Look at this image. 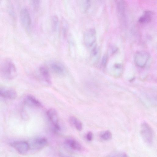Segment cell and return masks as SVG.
Masks as SVG:
<instances>
[{
  "mask_svg": "<svg viewBox=\"0 0 157 157\" xmlns=\"http://www.w3.org/2000/svg\"><path fill=\"white\" fill-rule=\"evenodd\" d=\"M17 75L15 64L10 59L2 60L0 63V76L3 78L10 80L14 78Z\"/></svg>",
  "mask_w": 157,
  "mask_h": 157,
  "instance_id": "1",
  "label": "cell"
},
{
  "mask_svg": "<svg viewBox=\"0 0 157 157\" xmlns=\"http://www.w3.org/2000/svg\"><path fill=\"white\" fill-rule=\"evenodd\" d=\"M140 133L143 139L148 144H152L153 139V132L150 126L144 122L141 124Z\"/></svg>",
  "mask_w": 157,
  "mask_h": 157,
  "instance_id": "2",
  "label": "cell"
},
{
  "mask_svg": "<svg viewBox=\"0 0 157 157\" xmlns=\"http://www.w3.org/2000/svg\"><path fill=\"white\" fill-rule=\"evenodd\" d=\"M118 15L122 22H127V5L124 0H115Z\"/></svg>",
  "mask_w": 157,
  "mask_h": 157,
  "instance_id": "3",
  "label": "cell"
},
{
  "mask_svg": "<svg viewBox=\"0 0 157 157\" xmlns=\"http://www.w3.org/2000/svg\"><path fill=\"white\" fill-rule=\"evenodd\" d=\"M20 19L23 27L27 31H29L31 28L32 21L29 13L27 8H23L21 10Z\"/></svg>",
  "mask_w": 157,
  "mask_h": 157,
  "instance_id": "4",
  "label": "cell"
},
{
  "mask_svg": "<svg viewBox=\"0 0 157 157\" xmlns=\"http://www.w3.org/2000/svg\"><path fill=\"white\" fill-rule=\"evenodd\" d=\"M149 58V54L147 52L144 51H138L135 55V63L138 67H143L146 64Z\"/></svg>",
  "mask_w": 157,
  "mask_h": 157,
  "instance_id": "5",
  "label": "cell"
},
{
  "mask_svg": "<svg viewBox=\"0 0 157 157\" xmlns=\"http://www.w3.org/2000/svg\"><path fill=\"white\" fill-rule=\"evenodd\" d=\"M84 41L87 48H91L93 46L96 41V32L94 29L90 28L85 32Z\"/></svg>",
  "mask_w": 157,
  "mask_h": 157,
  "instance_id": "6",
  "label": "cell"
},
{
  "mask_svg": "<svg viewBox=\"0 0 157 157\" xmlns=\"http://www.w3.org/2000/svg\"><path fill=\"white\" fill-rule=\"evenodd\" d=\"M47 115L54 128L57 131L60 129L59 123V120L57 112L54 108H51L47 112Z\"/></svg>",
  "mask_w": 157,
  "mask_h": 157,
  "instance_id": "7",
  "label": "cell"
},
{
  "mask_svg": "<svg viewBox=\"0 0 157 157\" xmlns=\"http://www.w3.org/2000/svg\"><path fill=\"white\" fill-rule=\"evenodd\" d=\"M11 145L20 154H24L30 149V145L25 141H19L12 143Z\"/></svg>",
  "mask_w": 157,
  "mask_h": 157,
  "instance_id": "8",
  "label": "cell"
},
{
  "mask_svg": "<svg viewBox=\"0 0 157 157\" xmlns=\"http://www.w3.org/2000/svg\"><path fill=\"white\" fill-rule=\"evenodd\" d=\"M17 96L16 92L13 89L5 87H0V97L4 98L13 99Z\"/></svg>",
  "mask_w": 157,
  "mask_h": 157,
  "instance_id": "9",
  "label": "cell"
},
{
  "mask_svg": "<svg viewBox=\"0 0 157 157\" xmlns=\"http://www.w3.org/2000/svg\"><path fill=\"white\" fill-rule=\"evenodd\" d=\"M24 103L29 106L37 108L43 107L42 103L34 97L31 95H28L24 98Z\"/></svg>",
  "mask_w": 157,
  "mask_h": 157,
  "instance_id": "10",
  "label": "cell"
},
{
  "mask_svg": "<svg viewBox=\"0 0 157 157\" xmlns=\"http://www.w3.org/2000/svg\"><path fill=\"white\" fill-rule=\"evenodd\" d=\"M47 140L44 137H38L35 139L32 144V147L35 150H40L48 144Z\"/></svg>",
  "mask_w": 157,
  "mask_h": 157,
  "instance_id": "11",
  "label": "cell"
},
{
  "mask_svg": "<svg viewBox=\"0 0 157 157\" xmlns=\"http://www.w3.org/2000/svg\"><path fill=\"white\" fill-rule=\"evenodd\" d=\"M64 143L68 147L73 150L80 151L83 149L81 144L75 139L72 138L67 139L65 140Z\"/></svg>",
  "mask_w": 157,
  "mask_h": 157,
  "instance_id": "12",
  "label": "cell"
},
{
  "mask_svg": "<svg viewBox=\"0 0 157 157\" xmlns=\"http://www.w3.org/2000/svg\"><path fill=\"white\" fill-rule=\"evenodd\" d=\"M80 10L82 13L86 12L91 5L92 0H77Z\"/></svg>",
  "mask_w": 157,
  "mask_h": 157,
  "instance_id": "13",
  "label": "cell"
},
{
  "mask_svg": "<svg viewBox=\"0 0 157 157\" xmlns=\"http://www.w3.org/2000/svg\"><path fill=\"white\" fill-rule=\"evenodd\" d=\"M153 15V13L149 10L145 11L143 15L138 19V22L140 24L147 23L151 22L152 20Z\"/></svg>",
  "mask_w": 157,
  "mask_h": 157,
  "instance_id": "14",
  "label": "cell"
},
{
  "mask_svg": "<svg viewBox=\"0 0 157 157\" xmlns=\"http://www.w3.org/2000/svg\"><path fill=\"white\" fill-rule=\"evenodd\" d=\"M39 71L41 76L45 81L49 84H51V78L48 69L44 66H41L39 68Z\"/></svg>",
  "mask_w": 157,
  "mask_h": 157,
  "instance_id": "15",
  "label": "cell"
},
{
  "mask_svg": "<svg viewBox=\"0 0 157 157\" xmlns=\"http://www.w3.org/2000/svg\"><path fill=\"white\" fill-rule=\"evenodd\" d=\"M50 68L53 72L58 75H63L65 71L63 66L60 63L54 62L50 65Z\"/></svg>",
  "mask_w": 157,
  "mask_h": 157,
  "instance_id": "16",
  "label": "cell"
},
{
  "mask_svg": "<svg viewBox=\"0 0 157 157\" xmlns=\"http://www.w3.org/2000/svg\"><path fill=\"white\" fill-rule=\"evenodd\" d=\"M71 124L74 126L77 130L81 131L82 129V124L81 122L74 116L71 117L69 119Z\"/></svg>",
  "mask_w": 157,
  "mask_h": 157,
  "instance_id": "17",
  "label": "cell"
},
{
  "mask_svg": "<svg viewBox=\"0 0 157 157\" xmlns=\"http://www.w3.org/2000/svg\"><path fill=\"white\" fill-rule=\"evenodd\" d=\"M101 139L105 141L110 140L112 138V134L109 130H106L101 132L100 135Z\"/></svg>",
  "mask_w": 157,
  "mask_h": 157,
  "instance_id": "18",
  "label": "cell"
},
{
  "mask_svg": "<svg viewBox=\"0 0 157 157\" xmlns=\"http://www.w3.org/2000/svg\"><path fill=\"white\" fill-rule=\"evenodd\" d=\"M59 23L58 17L56 15H54L52 19V25L53 30L56 31L57 28Z\"/></svg>",
  "mask_w": 157,
  "mask_h": 157,
  "instance_id": "19",
  "label": "cell"
},
{
  "mask_svg": "<svg viewBox=\"0 0 157 157\" xmlns=\"http://www.w3.org/2000/svg\"><path fill=\"white\" fill-rule=\"evenodd\" d=\"M62 32L64 35H66L68 29V24L65 19H63L62 21Z\"/></svg>",
  "mask_w": 157,
  "mask_h": 157,
  "instance_id": "20",
  "label": "cell"
},
{
  "mask_svg": "<svg viewBox=\"0 0 157 157\" xmlns=\"http://www.w3.org/2000/svg\"><path fill=\"white\" fill-rule=\"evenodd\" d=\"M33 6L35 11H37L39 8L40 0H31Z\"/></svg>",
  "mask_w": 157,
  "mask_h": 157,
  "instance_id": "21",
  "label": "cell"
},
{
  "mask_svg": "<svg viewBox=\"0 0 157 157\" xmlns=\"http://www.w3.org/2000/svg\"><path fill=\"white\" fill-rule=\"evenodd\" d=\"M109 156L112 157H127V154L124 152H113Z\"/></svg>",
  "mask_w": 157,
  "mask_h": 157,
  "instance_id": "22",
  "label": "cell"
},
{
  "mask_svg": "<svg viewBox=\"0 0 157 157\" xmlns=\"http://www.w3.org/2000/svg\"><path fill=\"white\" fill-rule=\"evenodd\" d=\"M86 138L88 141H92L93 138V133L91 131L88 132L86 134Z\"/></svg>",
  "mask_w": 157,
  "mask_h": 157,
  "instance_id": "23",
  "label": "cell"
},
{
  "mask_svg": "<svg viewBox=\"0 0 157 157\" xmlns=\"http://www.w3.org/2000/svg\"><path fill=\"white\" fill-rule=\"evenodd\" d=\"M107 60V57L106 55L103 58L102 60V65H105V63H106Z\"/></svg>",
  "mask_w": 157,
  "mask_h": 157,
  "instance_id": "24",
  "label": "cell"
}]
</instances>
